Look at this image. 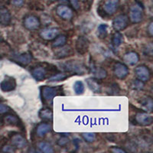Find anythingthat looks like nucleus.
Masks as SVG:
<instances>
[{
  "instance_id": "473e14b6",
  "label": "nucleus",
  "mask_w": 153,
  "mask_h": 153,
  "mask_svg": "<svg viewBox=\"0 0 153 153\" xmlns=\"http://www.w3.org/2000/svg\"><path fill=\"white\" fill-rule=\"evenodd\" d=\"M81 136L84 138V140L89 143H93L96 138V135L94 132H84V133H82Z\"/></svg>"
},
{
  "instance_id": "b1692460",
  "label": "nucleus",
  "mask_w": 153,
  "mask_h": 153,
  "mask_svg": "<svg viewBox=\"0 0 153 153\" xmlns=\"http://www.w3.org/2000/svg\"><path fill=\"white\" fill-rule=\"evenodd\" d=\"M87 84L88 87L94 93H100L101 92V86L97 79L96 78H87L86 80Z\"/></svg>"
},
{
  "instance_id": "7ed1b4c3",
  "label": "nucleus",
  "mask_w": 153,
  "mask_h": 153,
  "mask_svg": "<svg viewBox=\"0 0 153 153\" xmlns=\"http://www.w3.org/2000/svg\"><path fill=\"white\" fill-rule=\"evenodd\" d=\"M59 91L58 87H49V86H44L41 88V93H42V98L44 101H45L48 103H52L53 99L55 96L59 95Z\"/></svg>"
},
{
  "instance_id": "20e7f679",
  "label": "nucleus",
  "mask_w": 153,
  "mask_h": 153,
  "mask_svg": "<svg viewBox=\"0 0 153 153\" xmlns=\"http://www.w3.org/2000/svg\"><path fill=\"white\" fill-rule=\"evenodd\" d=\"M23 25L26 29L33 31V30H37L39 28V27L41 26V22L40 19L36 16L29 15L25 17Z\"/></svg>"
},
{
  "instance_id": "f03ea898",
  "label": "nucleus",
  "mask_w": 153,
  "mask_h": 153,
  "mask_svg": "<svg viewBox=\"0 0 153 153\" xmlns=\"http://www.w3.org/2000/svg\"><path fill=\"white\" fill-rule=\"evenodd\" d=\"M144 10L142 4L136 2L130 5L129 10V19L133 24H138L141 22L143 19Z\"/></svg>"
},
{
  "instance_id": "6e6552de",
  "label": "nucleus",
  "mask_w": 153,
  "mask_h": 153,
  "mask_svg": "<svg viewBox=\"0 0 153 153\" xmlns=\"http://www.w3.org/2000/svg\"><path fill=\"white\" fill-rule=\"evenodd\" d=\"M135 74L137 79L143 82H147L151 78V71L146 65H139L135 69Z\"/></svg>"
},
{
  "instance_id": "a211bd4d",
  "label": "nucleus",
  "mask_w": 153,
  "mask_h": 153,
  "mask_svg": "<svg viewBox=\"0 0 153 153\" xmlns=\"http://www.w3.org/2000/svg\"><path fill=\"white\" fill-rule=\"evenodd\" d=\"M14 60L22 66H27L32 61V55L30 52H25L16 56Z\"/></svg>"
},
{
  "instance_id": "412c9836",
  "label": "nucleus",
  "mask_w": 153,
  "mask_h": 153,
  "mask_svg": "<svg viewBox=\"0 0 153 153\" xmlns=\"http://www.w3.org/2000/svg\"><path fill=\"white\" fill-rule=\"evenodd\" d=\"M91 71L94 75V78L97 79V80H103V79L106 78L107 76V72L106 70L100 67L96 66V65L91 66Z\"/></svg>"
},
{
  "instance_id": "37998d69",
  "label": "nucleus",
  "mask_w": 153,
  "mask_h": 153,
  "mask_svg": "<svg viewBox=\"0 0 153 153\" xmlns=\"http://www.w3.org/2000/svg\"><path fill=\"white\" fill-rule=\"evenodd\" d=\"M82 1H86V0H82Z\"/></svg>"
},
{
  "instance_id": "bb28decb",
  "label": "nucleus",
  "mask_w": 153,
  "mask_h": 153,
  "mask_svg": "<svg viewBox=\"0 0 153 153\" xmlns=\"http://www.w3.org/2000/svg\"><path fill=\"white\" fill-rule=\"evenodd\" d=\"M123 42V36L119 31H117L113 35V38H112V44H113V45L115 48H118L122 45Z\"/></svg>"
},
{
  "instance_id": "4be33fe9",
  "label": "nucleus",
  "mask_w": 153,
  "mask_h": 153,
  "mask_svg": "<svg viewBox=\"0 0 153 153\" xmlns=\"http://www.w3.org/2000/svg\"><path fill=\"white\" fill-rule=\"evenodd\" d=\"M52 129L51 125L47 123H42L37 126L36 128V134L38 137L43 138L44 136H45L47 133H48Z\"/></svg>"
},
{
  "instance_id": "f8f14e48",
  "label": "nucleus",
  "mask_w": 153,
  "mask_h": 153,
  "mask_svg": "<svg viewBox=\"0 0 153 153\" xmlns=\"http://www.w3.org/2000/svg\"><path fill=\"white\" fill-rule=\"evenodd\" d=\"M60 35V30L57 28H44L40 32V36L44 40L53 41L57 35Z\"/></svg>"
},
{
  "instance_id": "2f4dec72",
  "label": "nucleus",
  "mask_w": 153,
  "mask_h": 153,
  "mask_svg": "<svg viewBox=\"0 0 153 153\" xmlns=\"http://www.w3.org/2000/svg\"><path fill=\"white\" fill-rule=\"evenodd\" d=\"M131 87L133 90H136V91H141L144 88V82L141 81L139 79L134 80L131 84Z\"/></svg>"
},
{
  "instance_id": "c9c22d12",
  "label": "nucleus",
  "mask_w": 153,
  "mask_h": 153,
  "mask_svg": "<svg viewBox=\"0 0 153 153\" xmlns=\"http://www.w3.org/2000/svg\"><path fill=\"white\" fill-rule=\"evenodd\" d=\"M70 4L71 5V6L73 7L74 9L75 10H79L80 9V2H79V0H69Z\"/></svg>"
},
{
  "instance_id": "f3484780",
  "label": "nucleus",
  "mask_w": 153,
  "mask_h": 153,
  "mask_svg": "<svg viewBox=\"0 0 153 153\" xmlns=\"http://www.w3.org/2000/svg\"><path fill=\"white\" fill-rule=\"evenodd\" d=\"M123 60L126 65L133 66L139 62V55L135 51H129V52H127L126 54H124L123 57Z\"/></svg>"
},
{
  "instance_id": "dca6fc26",
  "label": "nucleus",
  "mask_w": 153,
  "mask_h": 153,
  "mask_svg": "<svg viewBox=\"0 0 153 153\" xmlns=\"http://www.w3.org/2000/svg\"><path fill=\"white\" fill-rule=\"evenodd\" d=\"M56 51L54 53V57L57 59H61L65 57H69L74 54V51L70 46H62L60 48H56Z\"/></svg>"
},
{
  "instance_id": "0eeeda50",
  "label": "nucleus",
  "mask_w": 153,
  "mask_h": 153,
  "mask_svg": "<svg viewBox=\"0 0 153 153\" xmlns=\"http://www.w3.org/2000/svg\"><path fill=\"white\" fill-rule=\"evenodd\" d=\"M136 124L141 126H149L153 123V117L149 113H138L135 116Z\"/></svg>"
},
{
  "instance_id": "1a4fd4ad",
  "label": "nucleus",
  "mask_w": 153,
  "mask_h": 153,
  "mask_svg": "<svg viewBox=\"0 0 153 153\" xmlns=\"http://www.w3.org/2000/svg\"><path fill=\"white\" fill-rule=\"evenodd\" d=\"M90 47V42L86 37L79 36L76 40L75 48L80 54L83 55L88 51Z\"/></svg>"
},
{
  "instance_id": "393cba45",
  "label": "nucleus",
  "mask_w": 153,
  "mask_h": 153,
  "mask_svg": "<svg viewBox=\"0 0 153 153\" xmlns=\"http://www.w3.org/2000/svg\"><path fill=\"white\" fill-rule=\"evenodd\" d=\"M39 117L42 120H45V121H48V122L51 121L53 119L52 110L48 107L43 108L39 112Z\"/></svg>"
},
{
  "instance_id": "4468645a",
  "label": "nucleus",
  "mask_w": 153,
  "mask_h": 153,
  "mask_svg": "<svg viewBox=\"0 0 153 153\" xmlns=\"http://www.w3.org/2000/svg\"><path fill=\"white\" fill-rule=\"evenodd\" d=\"M31 74L34 78L38 81H43L46 79L48 76V71L45 67L38 66L32 68Z\"/></svg>"
},
{
  "instance_id": "9b49d317",
  "label": "nucleus",
  "mask_w": 153,
  "mask_h": 153,
  "mask_svg": "<svg viewBox=\"0 0 153 153\" xmlns=\"http://www.w3.org/2000/svg\"><path fill=\"white\" fill-rule=\"evenodd\" d=\"M16 80L12 76H6L1 83H0V89L3 92H11L16 89Z\"/></svg>"
},
{
  "instance_id": "a19ab883",
  "label": "nucleus",
  "mask_w": 153,
  "mask_h": 153,
  "mask_svg": "<svg viewBox=\"0 0 153 153\" xmlns=\"http://www.w3.org/2000/svg\"><path fill=\"white\" fill-rule=\"evenodd\" d=\"M147 32H148L149 37H152V35H153V22H150V23L149 24L148 27H147Z\"/></svg>"
},
{
  "instance_id": "39448f33",
  "label": "nucleus",
  "mask_w": 153,
  "mask_h": 153,
  "mask_svg": "<svg viewBox=\"0 0 153 153\" xmlns=\"http://www.w3.org/2000/svg\"><path fill=\"white\" fill-rule=\"evenodd\" d=\"M129 68L123 63L117 62L113 66L114 76L119 80H124L129 75Z\"/></svg>"
},
{
  "instance_id": "79ce46f5",
  "label": "nucleus",
  "mask_w": 153,
  "mask_h": 153,
  "mask_svg": "<svg viewBox=\"0 0 153 153\" xmlns=\"http://www.w3.org/2000/svg\"><path fill=\"white\" fill-rule=\"evenodd\" d=\"M51 1H56V0H51Z\"/></svg>"
},
{
  "instance_id": "a878e982",
  "label": "nucleus",
  "mask_w": 153,
  "mask_h": 153,
  "mask_svg": "<svg viewBox=\"0 0 153 153\" xmlns=\"http://www.w3.org/2000/svg\"><path fill=\"white\" fill-rule=\"evenodd\" d=\"M67 41H68V39H67L66 35H57L54 40H53L52 45H52V48H54L62 47V46L64 45H66Z\"/></svg>"
},
{
  "instance_id": "2eb2a0df",
  "label": "nucleus",
  "mask_w": 153,
  "mask_h": 153,
  "mask_svg": "<svg viewBox=\"0 0 153 153\" xmlns=\"http://www.w3.org/2000/svg\"><path fill=\"white\" fill-rule=\"evenodd\" d=\"M11 143L15 148L17 149H23L27 146L25 138L19 133H15L11 136Z\"/></svg>"
},
{
  "instance_id": "6ab92c4d",
  "label": "nucleus",
  "mask_w": 153,
  "mask_h": 153,
  "mask_svg": "<svg viewBox=\"0 0 153 153\" xmlns=\"http://www.w3.org/2000/svg\"><path fill=\"white\" fill-rule=\"evenodd\" d=\"M3 123L6 126H20L21 122L17 116L12 113H6L5 117H3Z\"/></svg>"
},
{
  "instance_id": "c756f323",
  "label": "nucleus",
  "mask_w": 153,
  "mask_h": 153,
  "mask_svg": "<svg viewBox=\"0 0 153 153\" xmlns=\"http://www.w3.org/2000/svg\"><path fill=\"white\" fill-rule=\"evenodd\" d=\"M108 34L107 31V25L104 24L100 25L97 28V35L100 38L103 39V38H106Z\"/></svg>"
},
{
  "instance_id": "58836bf2",
  "label": "nucleus",
  "mask_w": 153,
  "mask_h": 153,
  "mask_svg": "<svg viewBox=\"0 0 153 153\" xmlns=\"http://www.w3.org/2000/svg\"><path fill=\"white\" fill-rule=\"evenodd\" d=\"M13 146H5L2 148V151L5 152H15L16 149Z\"/></svg>"
},
{
  "instance_id": "ea45409f",
  "label": "nucleus",
  "mask_w": 153,
  "mask_h": 153,
  "mask_svg": "<svg viewBox=\"0 0 153 153\" xmlns=\"http://www.w3.org/2000/svg\"><path fill=\"white\" fill-rule=\"evenodd\" d=\"M145 51H146V54L149 56H152V45L151 43L148 45L145 48Z\"/></svg>"
},
{
  "instance_id": "7c9ffc66",
  "label": "nucleus",
  "mask_w": 153,
  "mask_h": 153,
  "mask_svg": "<svg viewBox=\"0 0 153 153\" xmlns=\"http://www.w3.org/2000/svg\"><path fill=\"white\" fill-rule=\"evenodd\" d=\"M74 92L76 93V94L80 95V94H84L85 87H84L83 82L80 81V80L75 82L74 84Z\"/></svg>"
},
{
  "instance_id": "cd10ccee",
  "label": "nucleus",
  "mask_w": 153,
  "mask_h": 153,
  "mask_svg": "<svg viewBox=\"0 0 153 153\" xmlns=\"http://www.w3.org/2000/svg\"><path fill=\"white\" fill-rule=\"evenodd\" d=\"M38 148L45 153H53L54 152L51 145L46 142H40L38 143Z\"/></svg>"
},
{
  "instance_id": "f257e3e1",
  "label": "nucleus",
  "mask_w": 153,
  "mask_h": 153,
  "mask_svg": "<svg viewBox=\"0 0 153 153\" xmlns=\"http://www.w3.org/2000/svg\"><path fill=\"white\" fill-rule=\"evenodd\" d=\"M61 68L68 73L83 75L87 72V67L78 61H69L61 65Z\"/></svg>"
},
{
  "instance_id": "c85d7f7f",
  "label": "nucleus",
  "mask_w": 153,
  "mask_h": 153,
  "mask_svg": "<svg viewBox=\"0 0 153 153\" xmlns=\"http://www.w3.org/2000/svg\"><path fill=\"white\" fill-rule=\"evenodd\" d=\"M68 77V75L65 73H58L55 75H53L48 78L49 82H58L65 80Z\"/></svg>"
},
{
  "instance_id": "ddd939ff",
  "label": "nucleus",
  "mask_w": 153,
  "mask_h": 153,
  "mask_svg": "<svg viewBox=\"0 0 153 153\" xmlns=\"http://www.w3.org/2000/svg\"><path fill=\"white\" fill-rule=\"evenodd\" d=\"M120 5V0H106L103 4V10L105 13L112 16L117 12Z\"/></svg>"
},
{
  "instance_id": "f704fd0d",
  "label": "nucleus",
  "mask_w": 153,
  "mask_h": 153,
  "mask_svg": "<svg viewBox=\"0 0 153 153\" xmlns=\"http://www.w3.org/2000/svg\"><path fill=\"white\" fill-rule=\"evenodd\" d=\"M11 111V109L7 106V105L4 104L3 103L0 102V114H6Z\"/></svg>"
},
{
  "instance_id": "423d86ee",
  "label": "nucleus",
  "mask_w": 153,
  "mask_h": 153,
  "mask_svg": "<svg viewBox=\"0 0 153 153\" xmlns=\"http://www.w3.org/2000/svg\"><path fill=\"white\" fill-rule=\"evenodd\" d=\"M129 17L126 15H119L113 21V28L117 31H123L129 25Z\"/></svg>"
},
{
  "instance_id": "aec40b11",
  "label": "nucleus",
  "mask_w": 153,
  "mask_h": 153,
  "mask_svg": "<svg viewBox=\"0 0 153 153\" xmlns=\"http://www.w3.org/2000/svg\"><path fill=\"white\" fill-rule=\"evenodd\" d=\"M11 13L9 9L5 7H0V25H9L11 22Z\"/></svg>"
},
{
  "instance_id": "5701e85b",
  "label": "nucleus",
  "mask_w": 153,
  "mask_h": 153,
  "mask_svg": "<svg viewBox=\"0 0 153 153\" xmlns=\"http://www.w3.org/2000/svg\"><path fill=\"white\" fill-rule=\"evenodd\" d=\"M142 108L147 113H152L153 108V101L150 97H144L139 101Z\"/></svg>"
},
{
  "instance_id": "e433bc0d",
  "label": "nucleus",
  "mask_w": 153,
  "mask_h": 153,
  "mask_svg": "<svg viewBox=\"0 0 153 153\" xmlns=\"http://www.w3.org/2000/svg\"><path fill=\"white\" fill-rule=\"evenodd\" d=\"M110 151L113 153H126V151L123 149H121V148H119V147H111L110 149Z\"/></svg>"
},
{
  "instance_id": "72a5a7b5",
  "label": "nucleus",
  "mask_w": 153,
  "mask_h": 153,
  "mask_svg": "<svg viewBox=\"0 0 153 153\" xmlns=\"http://www.w3.org/2000/svg\"><path fill=\"white\" fill-rule=\"evenodd\" d=\"M70 143L69 139H68V137L66 136H63V137L60 138L58 140H57V145L61 147H65L66 146H68Z\"/></svg>"
},
{
  "instance_id": "9d476101",
  "label": "nucleus",
  "mask_w": 153,
  "mask_h": 153,
  "mask_svg": "<svg viewBox=\"0 0 153 153\" xmlns=\"http://www.w3.org/2000/svg\"><path fill=\"white\" fill-rule=\"evenodd\" d=\"M56 13L64 20H71L74 16L73 10L66 5H57L56 8Z\"/></svg>"
},
{
  "instance_id": "4c0bfd02",
  "label": "nucleus",
  "mask_w": 153,
  "mask_h": 153,
  "mask_svg": "<svg viewBox=\"0 0 153 153\" xmlns=\"http://www.w3.org/2000/svg\"><path fill=\"white\" fill-rule=\"evenodd\" d=\"M25 0H11V4L16 7H20L24 4Z\"/></svg>"
}]
</instances>
